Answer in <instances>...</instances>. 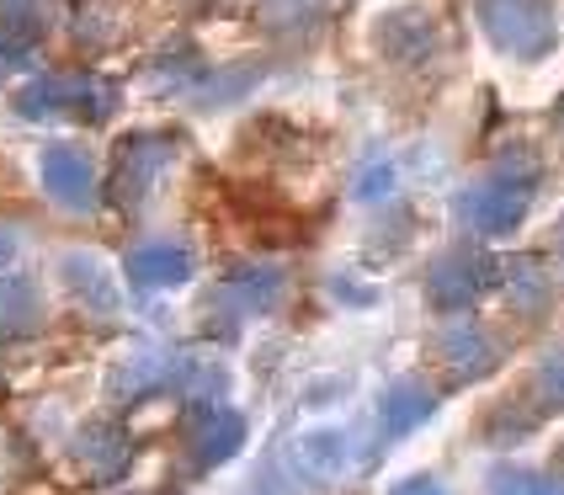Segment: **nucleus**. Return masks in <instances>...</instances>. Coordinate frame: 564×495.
I'll list each match as a JSON object with an SVG mask.
<instances>
[{
  "label": "nucleus",
  "mask_w": 564,
  "mask_h": 495,
  "mask_svg": "<svg viewBox=\"0 0 564 495\" xmlns=\"http://www.w3.org/2000/svg\"><path fill=\"white\" fill-rule=\"evenodd\" d=\"M479 17H485L490 37L517 54H543L554 43V22H549L543 0H485Z\"/></svg>",
  "instance_id": "obj_1"
},
{
  "label": "nucleus",
  "mask_w": 564,
  "mask_h": 495,
  "mask_svg": "<svg viewBox=\"0 0 564 495\" xmlns=\"http://www.w3.org/2000/svg\"><path fill=\"white\" fill-rule=\"evenodd\" d=\"M118 107V92L107 80H37L22 92V112L43 118V112H80V118H107Z\"/></svg>",
  "instance_id": "obj_2"
},
{
  "label": "nucleus",
  "mask_w": 564,
  "mask_h": 495,
  "mask_svg": "<svg viewBox=\"0 0 564 495\" xmlns=\"http://www.w3.org/2000/svg\"><path fill=\"white\" fill-rule=\"evenodd\" d=\"M528 192H533V176H528V182H511L501 171V176H490L485 186H474L469 197H464V214H469L485 235H501V229H511V224L522 218Z\"/></svg>",
  "instance_id": "obj_3"
},
{
  "label": "nucleus",
  "mask_w": 564,
  "mask_h": 495,
  "mask_svg": "<svg viewBox=\"0 0 564 495\" xmlns=\"http://www.w3.org/2000/svg\"><path fill=\"white\" fill-rule=\"evenodd\" d=\"M43 182H48V192L59 197V203H69V208H86L96 192V165L86 150H75V144H54L48 155H43Z\"/></svg>",
  "instance_id": "obj_4"
},
{
  "label": "nucleus",
  "mask_w": 564,
  "mask_h": 495,
  "mask_svg": "<svg viewBox=\"0 0 564 495\" xmlns=\"http://www.w3.org/2000/svg\"><path fill=\"white\" fill-rule=\"evenodd\" d=\"M128 278L139 288H176V282L192 278V256L171 240H155V246H139L128 256Z\"/></svg>",
  "instance_id": "obj_5"
},
{
  "label": "nucleus",
  "mask_w": 564,
  "mask_h": 495,
  "mask_svg": "<svg viewBox=\"0 0 564 495\" xmlns=\"http://www.w3.org/2000/svg\"><path fill=\"white\" fill-rule=\"evenodd\" d=\"M240 442H246V421H240L235 410H208V416L192 421V453H197V464H224V459H235Z\"/></svg>",
  "instance_id": "obj_6"
},
{
  "label": "nucleus",
  "mask_w": 564,
  "mask_h": 495,
  "mask_svg": "<svg viewBox=\"0 0 564 495\" xmlns=\"http://www.w3.org/2000/svg\"><path fill=\"white\" fill-rule=\"evenodd\" d=\"M485 282H490V261L464 250V256H447L432 272V299L437 304H469L474 293H485Z\"/></svg>",
  "instance_id": "obj_7"
},
{
  "label": "nucleus",
  "mask_w": 564,
  "mask_h": 495,
  "mask_svg": "<svg viewBox=\"0 0 564 495\" xmlns=\"http://www.w3.org/2000/svg\"><path fill=\"white\" fill-rule=\"evenodd\" d=\"M299 464L310 469L314 480H330V474H341V469L351 464V442H346V432L319 427V432H310L299 442Z\"/></svg>",
  "instance_id": "obj_8"
},
{
  "label": "nucleus",
  "mask_w": 564,
  "mask_h": 495,
  "mask_svg": "<svg viewBox=\"0 0 564 495\" xmlns=\"http://www.w3.org/2000/svg\"><path fill=\"white\" fill-rule=\"evenodd\" d=\"M432 395L421 389V384H394L389 389V400H383V416H389V432H410V427H421L426 416H432Z\"/></svg>",
  "instance_id": "obj_9"
},
{
  "label": "nucleus",
  "mask_w": 564,
  "mask_h": 495,
  "mask_svg": "<svg viewBox=\"0 0 564 495\" xmlns=\"http://www.w3.org/2000/svg\"><path fill=\"white\" fill-rule=\"evenodd\" d=\"M80 453H86V464L96 474H123L128 464V437L118 427H91V432L80 437Z\"/></svg>",
  "instance_id": "obj_10"
},
{
  "label": "nucleus",
  "mask_w": 564,
  "mask_h": 495,
  "mask_svg": "<svg viewBox=\"0 0 564 495\" xmlns=\"http://www.w3.org/2000/svg\"><path fill=\"white\" fill-rule=\"evenodd\" d=\"M496 357H501V352L485 341V331H453V336H447V363L464 373V378H474V373H490V368H496Z\"/></svg>",
  "instance_id": "obj_11"
},
{
  "label": "nucleus",
  "mask_w": 564,
  "mask_h": 495,
  "mask_svg": "<svg viewBox=\"0 0 564 495\" xmlns=\"http://www.w3.org/2000/svg\"><path fill=\"white\" fill-rule=\"evenodd\" d=\"M490 495H564V480L522 469V464H501L490 474Z\"/></svg>",
  "instance_id": "obj_12"
},
{
  "label": "nucleus",
  "mask_w": 564,
  "mask_h": 495,
  "mask_svg": "<svg viewBox=\"0 0 564 495\" xmlns=\"http://www.w3.org/2000/svg\"><path fill=\"white\" fill-rule=\"evenodd\" d=\"M37 320V299L32 288H17V282H0V336H17Z\"/></svg>",
  "instance_id": "obj_13"
},
{
  "label": "nucleus",
  "mask_w": 564,
  "mask_h": 495,
  "mask_svg": "<svg viewBox=\"0 0 564 495\" xmlns=\"http://www.w3.org/2000/svg\"><path fill=\"white\" fill-rule=\"evenodd\" d=\"M64 278H69V282H80L91 304H101V310H112V288H107V278H101V272H96V261H86V256L64 261Z\"/></svg>",
  "instance_id": "obj_14"
},
{
  "label": "nucleus",
  "mask_w": 564,
  "mask_h": 495,
  "mask_svg": "<svg viewBox=\"0 0 564 495\" xmlns=\"http://www.w3.org/2000/svg\"><path fill=\"white\" fill-rule=\"evenodd\" d=\"M538 389H543V400L560 405L564 410V352H554L543 368H538Z\"/></svg>",
  "instance_id": "obj_15"
},
{
  "label": "nucleus",
  "mask_w": 564,
  "mask_h": 495,
  "mask_svg": "<svg viewBox=\"0 0 564 495\" xmlns=\"http://www.w3.org/2000/svg\"><path fill=\"white\" fill-rule=\"evenodd\" d=\"M394 495H442L437 480H405V485H394Z\"/></svg>",
  "instance_id": "obj_16"
},
{
  "label": "nucleus",
  "mask_w": 564,
  "mask_h": 495,
  "mask_svg": "<svg viewBox=\"0 0 564 495\" xmlns=\"http://www.w3.org/2000/svg\"><path fill=\"white\" fill-rule=\"evenodd\" d=\"M11 250H17V240H11V235H6V229H0V267H6V261H11Z\"/></svg>",
  "instance_id": "obj_17"
},
{
  "label": "nucleus",
  "mask_w": 564,
  "mask_h": 495,
  "mask_svg": "<svg viewBox=\"0 0 564 495\" xmlns=\"http://www.w3.org/2000/svg\"><path fill=\"white\" fill-rule=\"evenodd\" d=\"M560 250H564V229H560Z\"/></svg>",
  "instance_id": "obj_18"
}]
</instances>
